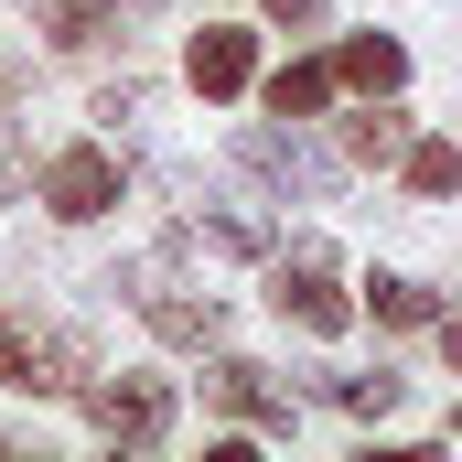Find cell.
Segmentation results:
<instances>
[{
  "label": "cell",
  "mask_w": 462,
  "mask_h": 462,
  "mask_svg": "<svg viewBox=\"0 0 462 462\" xmlns=\"http://www.w3.org/2000/svg\"><path fill=\"white\" fill-rule=\"evenodd\" d=\"M269 301H280V323H301V334H345L355 323V301H345V280H334V247H323V236H301V247L269 258Z\"/></svg>",
  "instance_id": "1"
},
{
  "label": "cell",
  "mask_w": 462,
  "mask_h": 462,
  "mask_svg": "<svg viewBox=\"0 0 462 462\" xmlns=\"http://www.w3.org/2000/svg\"><path fill=\"white\" fill-rule=\"evenodd\" d=\"M129 301H140V323H151L162 345H183V355L226 345V301H216V291H183L172 269H129Z\"/></svg>",
  "instance_id": "2"
},
{
  "label": "cell",
  "mask_w": 462,
  "mask_h": 462,
  "mask_svg": "<svg viewBox=\"0 0 462 462\" xmlns=\"http://www.w3.org/2000/svg\"><path fill=\"white\" fill-rule=\"evenodd\" d=\"M87 420H97L108 441H129V452H151V441L172 430V387H162V376H129V365H118V376H87Z\"/></svg>",
  "instance_id": "3"
},
{
  "label": "cell",
  "mask_w": 462,
  "mask_h": 462,
  "mask_svg": "<svg viewBox=\"0 0 462 462\" xmlns=\"http://www.w3.org/2000/svg\"><path fill=\"white\" fill-rule=\"evenodd\" d=\"M118 205V162L97 151V140H76V151H54L43 162V216H65V226H97Z\"/></svg>",
  "instance_id": "4"
},
{
  "label": "cell",
  "mask_w": 462,
  "mask_h": 462,
  "mask_svg": "<svg viewBox=\"0 0 462 462\" xmlns=\"http://www.w3.org/2000/svg\"><path fill=\"white\" fill-rule=\"evenodd\" d=\"M205 398H216L226 420H247V430H291V387H269V365H247V355H226V365L205 376Z\"/></svg>",
  "instance_id": "5"
},
{
  "label": "cell",
  "mask_w": 462,
  "mask_h": 462,
  "mask_svg": "<svg viewBox=\"0 0 462 462\" xmlns=\"http://www.w3.org/2000/svg\"><path fill=\"white\" fill-rule=\"evenodd\" d=\"M183 76H194V97H236V87L258 76V43H247L236 22H205L194 54H183Z\"/></svg>",
  "instance_id": "6"
},
{
  "label": "cell",
  "mask_w": 462,
  "mask_h": 462,
  "mask_svg": "<svg viewBox=\"0 0 462 462\" xmlns=\"http://www.w3.org/2000/svg\"><path fill=\"white\" fill-rule=\"evenodd\" d=\"M334 76H345L355 97H398V87H409V43H398V32H345Z\"/></svg>",
  "instance_id": "7"
},
{
  "label": "cell",
  "mask_w": 462,
  "mask_h": 462,
  "mask_svg": "<svg viewBox=\"0 0 462 462\" xmlns=\"http://www.w3.org/2000/svg\"><path fill=\"white\" fill-rule=\"evenodd\" d=\"M236 162H247L258 183H301V194H323V183H334V162H312V151H301V140H280V129H247V140H236Z\"/></svg>",
  "instance_id": "8"
},
{
  "label": "cell",
  "mask_w": 462,
  "mask_h": 462,
  "mask_svg": "<svg viewBox=\"0 0 462 462\" xmlns=\"http://www.w3.org/2000/svg\"><path fill=\"white\" fill-rule=\"evenodd\" d=\"M345 162H376V172L409 162V108H398V97H365V108L345 118Z\"/></svg>",
  "instance_id": "9"
},
{
  "label": "cell",
  "mask_w": 462,
  "mask_h": 462,
  "mask_svg": "<svg viewBox=\"0 0 462 462\" xmlns=\"http://www.w3.org/2000/svg\"><path fill=\"white\" fill-rule=\"evenodd\" d=\"M0 387L54 398V334H32V323H11V312H0Z\"/></svg>",
  "instance_id": "10"
},
{
  "label": "cell",
  "mask_w": 462,
  "mask_h": 462,
  "mask_svg": "<svg viewBox=\"0 0 462 462\" xmlns=\"http://www.w3.org/2000/svg\"><path fill=\"white\" fill-rule=\"evenodd\" d=\"M365 312H376V323H398V334H420V323H441V301H430L420 280H398V269H376V280H365Z\"/></svg>",
  "instance_id": "11"
},
{
  "label": "cell",
  "mask_w": 462,
  "mask_h": 462,
  "mask_svg": "<svg viewBox=\"0 0 462 462\" xmlns=\"http://www.w3.org/2000/svg\"><path fill=\"white\" fill-rule=\"evenodd\" d=\"M334 87H345L334 65H280V76H269V118H312Z\"/></svg>",
  "instance_id": "12"
},
{
  "label": "cell",
  "mask_w": 462,
  "mask_h": 462,
  "mask_svg": "<svg viewBox=\"0 0 462 462\" xmlns=\"http://www.w3.org/2000/svg\"><path fill=\"white\" fill-rule=\"evenodd\" d=\"M398 183H409V194H462V140H409Z\"/></svg>",
  "instance_id": "13"
},
{
  "label": "cell",
  "mask_w": 462,
  "mask_h": 462,
  "mask_svg": "<svg viewBox=\"0 0 462 462\" xmlns=\"http://www.w3.org/2000/svg\"><path fill=\"white\" fill-rule=\"evenodd\" d=\"M398 398H409V376H387V365L376 376H334V409H355V420H387Z\"/></svg>",
  "instance_id": "14"
},
{
  "label": "cell",
  "mask_w": 462,
  "mask_h": 462,
  "mask_svg": "<svg viewBox=\"0 0 462 462\" xmlns=\"http://www.w3.org/2000/svg\"><path fill=\"white\" fill-rule=\"evenodd\" d=\"M108 11H118V0H43V32H54V43H97Z\"/></svg>",
  "instance_id": "15"
},
{
  "label": "cell",
  "mask_w": 462,
  "mask_h": 462,
  "mask_svg": "<svg viewBox=\"0 0 462 462\" xmlns=\"http://www.w3.org/2000/svg\"><path fill=\"white\" fill-rule=\"evenodd\" d=\"M183 247H216V258H258V226H236V216H194Z\"/></svg>",
  "instance_id": "16"
},
{
  "label": "cell",
  "mask_w": 462,
  "mask_h": 462,
  "mask_svg": "<svg viewBox=\"0 0 462 462\" xmlns=\"http://www.w3.org/2000/svg\"><path fill=\"white\" fill-rule=\"evenodd\" d=\"M269 22H280V32H301V22H323V0H269Z\"/></svg>",
  "instance_id": "17"
},
{
  "label": "cell",
  "mask_w": 462,
  "mask_h": 462,
  "mask_svg": "<svg viewBox=\"0 0 462 462\" xmlns=\"http://www.w3.org/2000/svg\"><path fill=\"white\" fill-rule=\"evenodd\" d=\"M22 97H32V65H11V54H0V108H22Z\"/></svg>",
  "instance_id": "18"
},
{
  "label": "cell",
  "mask_w": 462,
  "mask_h": 462,
  "mask_svg": "<svg viewBox=\"0 0 462 462\" xmlns=\"http://www.w3.org/2000/svg\"><path fill=\"white\" fill-rule=\"evenodd\" d=\"M22 172H32V162H22V140H0V194H11Z\"/></svg>",
  "instance_id": "19"
},
{
  "label": "cell",
  "mask_w": 462,
  "mask_h": 462,
  "mask_svg": "<svg viewBox=\"0 0 462 462\" xmlns=\"http://www.w3.org/2000/svg\"><path fill=\"white\" fill-rule=\"evenodd\" d=\"M441 355H452V376H462V323H441Z\"/></svg>",
  "instance_id": "20"
},
{
  "label": "cell",
  "mask_w": 462,
  "mask_h": 462,
  "mask_svg": "<svg viewBox=\"0 0 462 462\" xmlns=\"http://www.w3.org/2000/svg\"><path fill=\"white\" fill-rule=\"evenodd\" d=\"M452 430H462V420H452Z\"/></svg>",
  "instance_id": "21"
}]
</instances>
